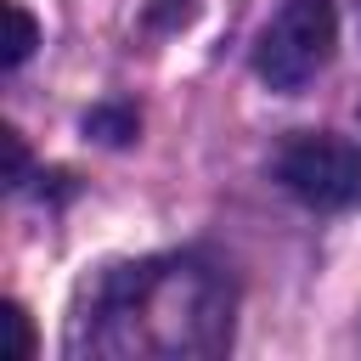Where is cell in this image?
<instances>
[{"label":"cell","mask_w":361,"mask_h":361,"mask_svg":"<svg viewBox=\"0 0 361 361\" xmlns=\"http://www.w3.org/2000/svg\"><path fill=\"white\" fill-rule=\"evenodd\" d=\"M6 180L11 186L23 180V141H17V130H6Z\"/></svg>","instance_id":"obj_8"},{"label":"cell","mask_w":361,"mask_h":361,"mask_svg":"<svg viewBox=\"0 0 361 361\" xmlns=\"http://www.w3.org/2000/svg\"><path fill=\"white\" fill-rule=\"evenodd\" d=\"M333 45H338L333 0H288V6L265 23V34H259V45H254V73H259L271 90L293 96V90H305V85L327 68Z\"/></svg>","instance_id":"obj_2"},{"label":"cell","mask_w":361,"mask_h":361,"mask_svg":"<svg viewBox=\"0 0 361 361\" xmlns=\"http://www.w3.org/2000/svg\"><path fill=\"white\" fill-rule=\"evenodd\" d=\"M0 327H6V338H11V355L28 361V355H34V327H28L23 305H6V310H0Z\"/></svg>","instance_id":"obj_6"},{"label":"cell","mask_w":361,"mask_h":361,"mask_svg":"<svg viewBox=\"0 0 361 361\" xmlns=\"http://www.w3.org/2000/svg\"><path fill=\"white\" fill-rule=\"evenodd\" d=\"M85 135H96V141H107V147H124V141L135 135V113L118 107V102L90 107V113H85Z\"/></svg>","instance_id":"obj_5"},{"label":"cell","mask_w":361,"mask_h":361,"mask_svg":"<svg viewBox=\"0 0 361 361\" xmlns=\"http://www.w3.org/2000/svg\"><path fill=\"white\" fill-rule=\"evenodd\" d=\"M0 17H6V39H0V62H6V68H17V62H23V56H28L34 45H39V28H34V17H28V11L17 6V0H6V6H0Z\"/></svg>","instance_id":"obj_4"},{"label":"cell","mask_w":361,"mask_h":361,"mask_svg":"<svg viewBox=\"0 0 361 361\" xmlns=\"http://www.w3.org/2000/svg\"><path fill=\"white\" fill-rule=\"evenodd\" d=\"M231 344V299L192 259L107 265L68 327V350L90 355H214Z\"/></svg>","instance_id":"obj_1"},{"label":"cell","mask_w":361,"mask_h":361,"mask_svg":"<svg viewBox=\"0 0 361 361\" xmlns=\"http://www.w3.org/2000/svg\"><path fill=\"white\" fill-rule=\"evenodd\" d=\"M192 11H197L192 0H152L147 6V23L152 28H180V23H192Z\"/></svg>","instance_id":"obj_7"},{"label":"cell","mask_w":361,"mask_h":361,"mask_svg":"<svg viewBox=\"0 0 361 361\" xmlns=\"http://www.w3.org/2000/svg\"><path fill=\"white\" fill-rule=\"evenodd\" d=\"M276 180L310 209H350L361 203V152L338 135H293L276 152Z\"/></svg>","instance_id":"obj_3"}]
</instances>
